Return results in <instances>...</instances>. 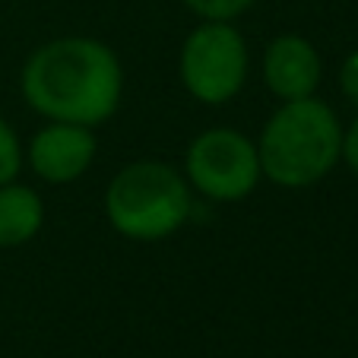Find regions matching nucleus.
Masks as SVG:
<instances>
[{"label":"nucleus","mask_w":358,"mask_h":358,"mask_svg":"<svg viewBox=\"0 0 358 358\" xmlns=\"http://www.w3.org/2000/svg\"><path fill=\"white\" fill-rule=\"evenodd\" d=\"M260 73H264V86L279 101H295V99L317 95L320 76H324V61H320L317 48L304 35L285 32V35H276L264 48Z\"/></svg>","instance_id":"nucleus-7"},{"label":"nucleus","mask_w":358,"mask_h":358,"mask_svg":"<svg viewBox=\"0 0 358 358\" xmlns=\"http://www.w3.org/2000/svg\"><path fill=\"white\" fill-rule=\"evenodd\" d=\"M22 165H26V146H22L13 124L7 117H0V184L16 181Z\"/></svg>","instance_id":"nucleus-9"},{"label":"nucleus","mask_w":358,"mask_h":358,"mask_svg":"<svg viewBox=\"0 0 358 358\" xmlns=\"http://www.w3.org/2000/svg\"><path fill=\"white\" fill-rule=\"evenodd\" d=\"M250 73V51L235 22L200 20L181 41L178 76L200 105H229Z\"/></svg>","instance_id":"nucleus-4"},{"label":"nucleus","mask_w":358,"mask_h":358,"mask_svg":"<svg viewBox=\"0 0 358 358\" xmlns=\"http://www.w3.org/2000/svg\"><path fill=\"white\" fill-rule=\"evenodd\" d=\"M264 181L282 190L320 184L343 156V124L317 95L279 101L257 140Z\"/></svg>","instance_id":"nucleus-2"},{"label":"nucleus","mask_w":358,"mask_h":358,"mask_svg":"<svg viewBox=\"0 0 358 358\" xmlns=\"http://www.w3.org/2000/svg\"><path fill=\"white\" fill-rule=\"evenodd\" d=\"M339 89H343V95L358 108V51L345 55L343 67H339Z\"/></svg>","instance_id":"nucleus-11"},{"label":"nucleus","mask_w":358,"mask_h":358,"mask_svg":"<svg viewBox=\"0 0 358 358\" xmlns=\"http://www.w3.org/2000/svg\"><path fill=\"white\" fill-rule=\"evenodd\" d=\"M184 178H187L190 190H196L213 203L248 200L264 181L257 143L238 127L203 130L187 143Z\"/></svg>","instance_id":"nucleus-5"},{"label":"nucleus","mask_w":358,"mask_h":358,"mask_svg":"<svg viewBox=\"0 0 358 358\" xmlns=\"http://www.w3.org/2000/svg\"><path fill=\"white\" fill-rule=\"evenodd\" d=\"M45 229V200L20 178L0 184V248H22Z\"/></svg>","instance_id":"nucleus-8"},{"label":"nucleus","mask_w":358,"mask_h":358,"mask_svg":"<svg viewBox=\"0 0 358 358\" xmlns=\"http://www.w3.org/2000/svg\"><path fill=\"white\" fill-rule=\"evenodd\" d=\"M95 156H99L95 127L67 121H48L41 130H35L26 146V165L32 169V175L55 187L80 181L92 169Z\"/></svg>","instance_id":"nucleus-6"},{"label":"nucleus","mask_w":358,"mask_h":358,"mask_svg":"<svg viewBox=\"0 0 358 358\" xmlns=\"http://www.w3.org/2000/svg\"><path fill=\"white\" fill-rule=\"evenodd\" d=\"M20 92L45 121L99 127L121 108L124 64L105 41L89 35H61L26 57Z\"/></svg>","instance_id":"nucleus-1"},{"label":"nucleus","mask_w":358,"mask_h":358,"mask_svg":"<svg viewBox=\"0 0 358 358\" xmlns=\"http://www.w3.org/2000/svg\"><path fill=\"white\" fill-rule=\"evenodd\" d=\"M339 159H343V162L358 175V115H355V121H352L349 127H343V156Z\"/></svg>","instance_id":"nucleus-12"},{"label":"nucleus","mask_w":358,"mask_h":358,"mask_svg":"<svg viewBox=\"0 0 358 358\" xmlns=\"http://www.w3.org/2000/svg\"><path fill=\"white\" fill-rule=\"evenodd\" d=\"M184 7L200 20H216V22H235L238 16L248 13L257 0H181Z\"/></svg>","instance_id":"nucleus-10"},{"label":"nucleus","mask_w":358,"mask_h":358,"mask_svg":"<svg viewBox=\"0 0 358 358\" xmlns=\"http://www.w3.org/2000/svg\"><path fill=\"white\" fill-rule=\"evenodd\" d=\"M101 203L108 225L121 238L156 244L187 225L194 213V190L175 165L140 159L115 171Z\"/></svg>","instance_id":"nucleus-3"}]
</instances>
